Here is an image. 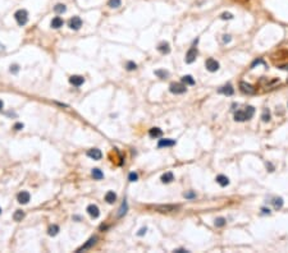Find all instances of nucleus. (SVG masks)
Instances as JSON below:
<instances>
[{"instance_id": "4468645a", "label": "nucleus", "mask_w": 288, "mask_h": 253, "mask_svg": "<svg viewBox=\"0 0 288 253\" xmlns=\"http://www.w3.org/2000/svg\"><path fill=\"white\" fill-rule=\"evenodd\" d=\"M219 92H220V93H224V95H227V96H231V95H233V92H235V90H233V87H232L231 84H227V86H224V87L219 88Z\"/></svg>"}, {"instance_id": "ea45409f", "label": "nucleus", "mask_w": 288, "mask_h": 253, "mask_svg": "<svg viewBox=\"0 0 288 253\" xmlns=\"http://www.w3.org/2000/svg\"><path fill=\"white\" fill-rule=\"evenodd\" d=\"M223 41H224V42H229L231 41V36L229 35H224V36H223Z\"/></svg>"}, {"instance_id": "423d86ee", "label": "nucleus", "mask_w": 288, "mask_h": 253, "mask_svg": "<svg viewBox=\"0 0 288 253\" xmlns=\"http://www.w3.org/2000/svg\"><path fill=\"white\" fill-rule=\"evenodd\" d=\"M240 88H241V91L243 93H247V95H254L255 92H256V88H255L254 86L246 83V82H240Z\"/></svg>"}, {"instance_id": "7c9ffc66", "label": "nucleus", "mask_w": 288, "mask_h": 253, "mask_svg": "<svg viewBox=\"0 0 288 253\" xmlns=\"http://www.w3.org/2000/svg\"><path fill=\"white\" fill-rule=\"evenodd\" d=\"M58 231H59V228L57 226V225H54V226H50V228H49V235H57V234H58Z\"/></svg>"}, {"instance_id": "37998d69", "label": "nucleus", "mask_w": 288, "mask_h": 253, "mask_svg": "<svg viewBox=\"0 0 288 253\" xmlns=\"http://www.w3.org/2000/svg\"><path fill=\"white\" fill-rule=\"evenodd\" d=\"M263 212L264 213H270V211H269V210H266V208H263Z\"/></svg>"}, {"instance_id": "c756f323", "label": "nucleus", "mask_w": 288, "mask_h": 253, "mask_svg": "<svg viewBox=\"0 0 288 253\" xmlns=\"http://www.w3.org/2000/svg\"><path fill=\"white\" fill-rule=\"evenodd\" d=\"M225 219L224 217H219V219H216L215 220V226L216 228H222V226H224V225H225Z\"/></svg>"}, {"instance_id": "c85d7f7f", "label": "nucleus", "mask_w": 288, "mask_h": 253, "mask_svg": "<svg viewBox=\"0 0 288 253\" xmlns=\"http://www.w3.org/2000/svg\"><path fill=\"white\" fill-rule=\"evenodd\" d=\"M261 119H263V122H269L270 120V111L268 110V109H264L263 110V115H261Z\"/></svg>"}, {"instance_id": "0eeeda50", "label": "nucleus", "mask_w": 288, "mask_h": 253, "mask_svg": "<svg viewBox=\"0 0 288 253\" xmlns=\"http://www.w3.org/2000/svg\"><path fill=\"white\" fill-rule=\"evenodd\" d=\"M196 58H197V49L196 47H191L186 54V63L191 64L196 60Z\"/></svg>"}, {"instance_id": "9d476101", "label": "nucleus", "mask_w": 288, "mask_h": 253, "mask_svg": "<svg viewBox=\"0 0 288 253\" xmlns=\"http://www.w3.org/2000/svg\"><path fill=\"white\" fill-rule=\"evenodd\" d=\"M87 212L91 217H94V219H97L99 217V215H100V211H99V207L96 206V204H90V206L87 207Z\"/></svg>"}, {"instance_id": "58836bf2", "label": "nucleus", "mask_w": 288, "mask_h": 253, "mask_svg": "<svg viewBox=\"0 0 288 253\" xmlns=\"http://www.w3.org/2000/svg\"><path fill=\"white\" fill-rule=\"evenodd\" d=\"M184 197H186V198H193V197H195V193H192V192L184 193Z\"/></svg>"}, {"instance_id": "a878e982", "label": "nucleus", "mask_w": 288, "mask_h": 253, "mask_svg": "<svg viewBox=\"0 0 288 253\" xmlns=\"http://www.w3.org/2000/svg\"><path fill=\"white\" fill-rule=\"evenodd\" d=\"M182 82L184 83V84H189V86H193L195 84V79L191 77V76H183L182 77Z\"/></svg>"}, {"instance_id": "c03bdc74", "label": "nucleus", "mask_w": 288, "mask_h": 253, "mask_svg": "<svg viewBox=\"0 0 288 253\" xmlns=\"http://www.w3.org/2000/svg\"><path fill=\"white\" fill-rule=\"evenodd\" d=\"M3 106H4V104H3V101H2V100H0V110H2V109H3Z\"/></svg>"}, {"instance_id": "b1692460", "label": "nucleus", "mask_w": 288, "mask_h": 253, "mask_svg": "<svg viewBox=\"0 0 288 253\" xmlns=\"http://www.w3.org/2000/svg\"><path fill=\"white\" fill-rule=\"evenodd\" d=\"M66 10H67V8H66L64 4H57L55 7H54V12L58 13V14H62V13L66 12Z\"/></svg>"}, {"instance_id": "5701e85b", "label": "nucleus", "mask_w": 288, "mask_h": 253, "mask_svg": "<svg viewBox=\"0 0 288 253\" xmlns=\"http://www.w3.org/2000/svg\"><path fill=\"white\" fill-rule=\"evenodd\" d=\"M23 217H24V212L22 211V210H17V211L14 212V215H13L14 221H22Z\"/></svg>"}, {"instance_id": "ddd939ff", "label": "nucleus", "mask_w": 288, "mask_h": 253, "mask_svg": "<svg viewBox=\"0 0 288 253\" xmlns=\"http://www.w3.org/2000/svg\"><path fill=\"white\" fill-rule=\"evenodd\" d=\"M63 24H64V22H63V19L60 17H54L51 19V23H50V26L53 27V28H60V27H63Z\"/></svg>"}, {"instance_id": "9b49d317", "label": "nucleus", "mask_w": 288, "mask_h": 253, "mask_svg": "<svg viewBox=\"0 0 288 253\" xmlns=\"http://www.w3.org/2000/svg\"><path fill=\"white\" fill-rule=\"evenodd\" d=\"M30 193L28 192H26V191H22L18 194V202L19 203H22V204H26V203H28L30 202Z\"/></svg>"}, {"instance_id": "e433bc0d", "label": "nucleus", "mask_w": 288, "mask_h": 253, "mask_svg": "<svg viewBox=\"0 0 288 253\" xmlns=\"http://www.w3.org/2000/svg\"><path fill=\"white\" fill-rule=\"evenodd\" d=\"M19 71V68L17 64H14V65H10V72H13V73H17Z\"/></svg>"}, {"instance_id": "1a4fd4ad", "label": "nucleus", "mask_w": 288, "mask_h": 253, "mask_svg": "<svg viewBox=\"0 0 288 253\" xmlns=\"http://www.w3.org/2000/svg\"><path fill=\"white\" fill-rule=\"evenodd\" d=\"M87 156L89 157H91L92 160H100L102 157V153L99 148H91L87 151Z\"/></svg>"}, {"instance_id": "6ab92c4d", "label": "nucleus", "mask_w": 288, "mask_h": 253, "mask_svg": "<svg viewBox=\"0 0 288 253\" xmlns=\"http://www.w3.org/2000/svg\"><path fill=\"white\" fill-rule=\"evenodd\" d=\"M92 176H94V179H96V180H101L102 178H104V174H102V171L100 170V169H92Z\"/></svg>"}, {"instance_id": "cd10ccee", "label": "nucleus", "mask_w": 288, "mask_h": 253, "mask_svg": "<svg viewBox=\"0 0 288 253\" xmlns=\"http://www.w3.org/2000/svg\"><path fill=\"white\" fill-rule=\"evenodd\" d=\"M244 112H246V116H247V120H248V119H251V118H252L254 112H255V109L252 106H247L246 110H244Z\"/></svg>"}, {"instance_id": "a19ab883", "label": "nucleus", "mask_w": 288, "mask_h": 253, "mask_svg": "<svg viewBox=\"0 0 288 253\" xmlns=\"http://www.w3.org/2000/svg\"><path fill=\"white\" fill-rule=\"evenodd\" d=\"M146 230H147V229H146V228H142V229H141V230L138 231V235H144V234L146 233Z\"/></svg>"}, {"instance_id": "a211bd4d", "label": "nucleus", "mask_w": 288, "mask_h": 253, "mask_svg": "<svg viewBox=\"0 0 288 253\" xmlns=\"http://www.w3.org/2000/svg\"><path fill=\"white\" fill-rule=\"evenodd\" d=\"M149 134H150V137H153V138H157V137H161V129L159 128H151L150 131H149Z\"/></svg>"}, {"instance_id": "dca6fc26", "label": "nucleus", "mask_w": 288, "mask_h": 253, "mask_svg": "<svg viewBox=\"0 0 288 253\" xmlns=\"http://www.w3.org/2000/svg\"><path fill=\"white\" fill-rule=\"evenodd\" d=\"M105 201L108 202V203H114L117 201V194L114 192H112V191H109L105 194Z\"/></svg>"}, {"instance_id": "2f4dec72", "label": "nucleus", "mask_w": 288, "mask_h": 253, "mask_svg": "<svg viewBox=\"0 0 288 253\" xmlns=\"http://www.w3.org/2000/svg\"><path fill=\"white\" fill-rule=\"evenodd\" d=\"M126 68H127V71H134V69L137 68V65H136V63H133V62H128L126 64Z\"/></svg>"}, {"instance_id": "aec40b11", "label": "nucleus", "mask_w": 288, "mask_h": 253, "mask_svg": "<svg viewBox=\"0 0 288 253\" xmlns=\"http://www.w3.org/2000/svg\"><path fill=\"white\" fill-rule=\"evenodd\" d=\"M235 120H237V122H244V120H247L246 112H244V111H237L236 114H235Z\"/></svg>"}, {"instance_id": "72a5a7b5", "label": "nucleus", "mask_w": 288, "mask_h": 253, "mask_svg": "<svg viewBox=\"0 0 288 253\" xmlns=\"http://www.w3.org/2000/svg\"><path fill=\"white\" fill-rule=\"evenodd\" d=\"M137 179H138L137 174H136V173H129V175H128V180L129 182H137Z\"/></svg>"}, {"instance_id": "79ce46f5", "label": "nucleus", "mask_w": 288, "mask_h": 253, "mask_svg": "<svg viewBox=\"0 0 288 253\" xmlns=\"http://www.w3.org/2000/svg\"><path fill=\"white\" fill-rule=\"evenodd\" d=\"M279 68H280V69H286V71H288V64H287V65H280Z\"/></svg>"}, {"instance_id": "4be33fe9", "label": "nucleus", "mask_w": 288, "mask_h": 253, "mask_svg": "<svg viewBox=\"0 0 288 253\" xmlns=\"http://www.w3.org/2000/svg\"><path fill=\"white\" fill-rule=\"evenodd\" d=\"M95 242H96V236H94V238H91V239H89V240H87V243H86V244H83L82 247H81V248L78 249V252H79V251H85V249H87V248H90V247H91V245H94V244H95Z\"/></svg>"}, {"instance_id": "412c9836", "label": "nucleus", "mask_w": 288, "mask_h": 253, "mask_svg": "<svg viewBox=\"0 0 288 253\" xmlns=\"http://www.w3.org/2000/svg\"><path fill=\"white\" fill-rule=\"evenodd\" d=\"M172 180H174V175H173V173H165L164 175L161 176V182L163 183H170Z\"/></svg>"}, {"instance_id": "473e14b6", "label": "nucleus", "mask_w": 288, "mask_h": 253, "mask_svg": "<svg viewBox=\"0 0 288 253\" xmlns=\"http://www.w3.org/2000/svg\"><path fill=\"white\" fill-rule=\"evenodd\" d=\"M155 74L159 78H165V77H168V72H165V71H156L155 72Z\"/></svg>"}, {"instance_id": "39448f33", "label": "nucleus", "mask_w": 288, "mask_h": 253, "mask_svg": "<svg viewBox=\"0 0 288 253\" xmlns=\"http://www.w3.org/2000/svg\"><path fill=\"white\" fill-rule=\"evenodd\" d=\"M205 67H206V69H208L209 72H216L219 69V63L216 62L215 59L209 58L208 60H206V63H205Z\"/></svg>"}, {"instance_id": "2eb2a0df", "label": "nucleus", "mask_w": 288, "mask_h": 253, "mask_svg": "<svg viewBox=\"0 0 288 253\" xmlns=\"http://www.w3.org/2000/svg\"><path fill=\"white\" fill-rule=\"evenodd\" d=\"M216 183H218L219 185H222V187H225V185L229 184V179H228L227 176H224V175H218V176H216Z\"/></svg>"}, {"instance_id": "20e7f679", "label": "nucleus", "mask_w": 288, "mask_h": 253, "mask_svg": "<svg viewBox=\"0 0 288 253\" xmlns=\"http://www.w3.org/2000/svg\"><path fill=\"white\" fill-rule=\"evenodd\" d=\"M155 210L160 212H172V211H177L179 210L178 204H160V206H156Z\"/></svg>"}, {"instance_id": "6e6552de", "label": "nucleus", "mask_w": 288, "mask_h": 253, "mask_svg": "<svg viewBox=\"0 0 288 253\" xmlns=\"http://www.w3.org/2000/svg\"><path fill=\"white\" fill-rule=\"evenodd\" d=\"M85 82V78L82 76H72L69 77V83L76 86V87H79V86H82Z\"/></svg>"}, {"instance_id": "f704fd0d", "label": "nucleus", "mask_w": 288, "mask_h": 253, "mask_svg": "<svg viewBox=\"0 0 288 253\" xmlns=\"http://www.w3.org/2000/svg\"><path fill=\"white\" fill-rule=\"evenodd\" d=\"M126 210H127V203H126V202H123L122 208H121V212H119V216H122L123 213H126Z\"/></svg>"}, {"instance_id": "393cba45", "label": "nucleus", "mask_w": 288, "mask_h": 253, "mask_svg": "<svg viewBox=\"0 0 288 253\" xmlns=\"http://www.w3.org/2000/svg\"><path fill=\"white\" fill-rule=\"evenodd\" d=\"M273 206H274L275 210L282 208V206H283V198H280V197L274 198V201H273Z\"/></svg>"}, {"instance_id": "4c0bfd02", "label": "nucleus", "mask_w": 288, "mask_h": 253, "mask_svg": "<svg viewBox=\"0 0 288 253\" xmlns=\"http://www.w3.org/2000/svg\"><path fill=\"white\" fill-rule=\"evenodd\" d=\"M14 129L15 131H21V129H23V124L22 123H17V124L14 125Z\"/></svg>"}, {"instance_id": "f03ea898", "label": "nucleus", "mask_w": 288, "mask_h": 253, "mask_svg": "<svg viewBox=\"0 0 288 253\" xmlns=\"http://www.w3.org/2000/svg\"><path fill=\"white\" fill-rule=\"evenodd\" d=\"M169 91L172 93H176V95H181V93H184L187 91V87L186 84H182V83H172L170 87H169Z\"/></svg>"}, {"instance_id": "c9c22d12", "label": "nucleus", "mask_w": 288, "mask_h": 253, "mask_svg": "<svg viewBox=\"0 0 288 253\" xmlns=\"http://www.w3.org/2000/svg\"><path fill=\"white\" fill-rule=\"evenodd\" d=\"M222 18H223V19H232L233 15H232L231 13H223V14H222Z\"/></svg>"}, {"instance_id": "7ed1b4c3", "label": "nucleus", "mask_w": 288, "mask_h": 253, "mask_svg": "<svg viewBox=\"0 0 288 253\" xmlns=\"http://www.w3.org/2000/svg\"><path fill=\"white\" fill-rule=\"evenodd\" d=\"M68 26H69V28H70V30L77 31V30H79L81 27H82V19L76 15V17H73V18H70V19H69Z\"/></svg>"}, {"instance_id": "a18cd8bd", "label": "nucleus", "mask_w": 288, "mask_h": 253, "mask_svg": "<svg viewBox=\"0 0 288 253\" xmlns=\"http://www.w3.org/2000/svg\"><path fill=\"white\" fill-rule=\"evenodd\" d=\"M0 213H2V208H0Z\"/></svg>"}, {"instance_id": "f8f14e48", "label": "nucleus", "mask_w": 288, "mask_h": 253, "mask_svg": "<svg viewBox=\"0 0 288 253\" xmlns=\"http://www.w3.org/2000/svg\"><path fill=\"white\" fill-rule=\"evenodd\" d=\"M176 144V141L174 139H160L159 143H157V146L159 147H172V146H174Z\"/></svg>"}, {"instance_id": "bb28decb", "label": "nucleus", "mask_w": 288, "mask_h": 253, "mask_svg": "<svg viewBox=\"0 0 288 253\" xmlns=\"http://www.w3.org/2000/svg\"><path fill=\"white\" fill-rule=\"evenodd\" d=\"M108 4H109V7L110 8H119V7H121V4H122V0H109V3H108Z\"/></svg>"}, {"instance_id": "f257e3e1", "label": "nucleus", "mask_w": 288, "mask_h": 253, "mask_svg": "<svg viewBox=\"0 0 288 253\" xmlns=\"http://www.w3.org/2000/svg\"><path fill=\"white\" fill-rule=\"evenodd\" d=\"M14 18L19 26H24L27 23V21H28V13H27V10H24V9H19L15 12Z\"/></svg>"}, {"instance_id": "f3484780", "label": "nucleus", "mask_w": 288, "mask_h": 253, "mask_svg": "<svg viewBox=\"0 0 288 253\" xmlns=\"http://www.w3.org/2000/svg\"><path fill=\"white\" fill-rule=\"evenodd\" d=\"M157 50H159L160 52H163V54H168V52L170 51L169 44H168V42H161V44L157 46Z\"/></svg>"}]
</instances>
